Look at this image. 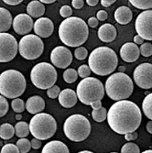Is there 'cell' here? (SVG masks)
<instances>
[{"label":"cell","instance_id":"11a10c76","mask_svg":"<svg viewBox=\"0 0 152 153\" xmlns=\"http://www.w3.org/2000/svg\"><path fill=\"white\" fill-rule=\"evenodd\" d=\"M118 70L121 72V73H124V71H125V67H123V66H120L119 68H118Z\"/></svg>","mask_w":152,"mask_h":153},{"label":"cell","instance_id":"d6986e66","mask_svg":"<svg viewBox=\"0 0 152 153\" xmlns=\"http://www.w3.org/2000/svg\"><path fill=\"white\" fill-rule=\"evenodd\" d=\"M116 29L114 25L110 23H105L102 25L98 30V38L105 43L112 42L116 38Z\"/></svg>","mask_w":152,"mask_h":153},{"label":"cell","instance_id":"8fae6325","mask_svg":"<svg viewBox=\"0 0 152 153\" xmlns=\"http://www.w3.org/2000/svg\"><path fill=\"white\" fill-rule=\"evenodd\" d=\"M19 46L16 38L7 32H0V62H11L16 57Z\"/></svg>","mask_w":152,"mask_h":153},{"label":"cell","instance_id":"74e56055","mask_svg":"<svg viewBox=\"0 0 152 153\" xmlns=\"http://www.w3.org/2000/svg\"><path fill=\"white\" fill-rule=\"evenodd\" d=\"M61 93V89L58 85H52L51 87L47 89V94L50 99H55L58 98V96Z\"/></svg>","mask_w":152,"mask_h":153},{"label":"cell","instance_id":"4316f807","mask_svg":"<svg viewBox=\"0 0 152 153\" xmlns=\"http://www.w3.org/2000/svg\"><path fill=\"white\" fill-rule=\"evenodd\" d=\"M142 110L144 115L150 120H152V93H149L146 95V97L142 103Z\"/></svg>","mask_w":152,"mask_h":153},{"label":"cell","instance_id":"2e32d148","mask_svg":"<svg viewBox=\"0 0 152 153\" xmlns=\"http://www.w3.org/2000/svg\"><path fill=\"white\" fill-rule=\"evenodd\" d=\"M33 30L36 35L40 38H49L54 31L53 22L49 18L40 17L34 23Z\"/></svg>","mask_w":152,"mask_h":153},{"label":"cell","instance_id":"f6af8a7d","mask_svg":"<svg viewBox=\"0 0 152 153\" xmlns=\"http://www.w3.org/2000/svg\"><path fill=\"white\" fill-rule=\"evenodd\" d=\"M137 133L136 131L134 132H129V133H127L125 134V138H126V140L128 141H131V140H135L136 138L137 137Z\"/></svg>","mask_w":152,"mask_h":153},{"label":"cell","instance_id":"4dcf8cb0","mask_svg":"<svg viewBox=\"0 0 152 153\" xmlns=\"http://www.w3.org/2000/svg\"><path fill=\"white\" fill-rule=\"evenodd\" d=\"M17 146L19 149V151L22 153H27L30 152L31 149V143L30 141L26 137H20L19 140L17 141Z\"/></svg>","mask_w":152,"mask_h":153},{"label":"cell","instance_id":"6da1fadb","mask_svg":"<svg viewBox=\"0 0 152 153\" xmlns=\"http://www.w3.org/2000/svg\"><path fill=\"white\" fill-rule=\"evenodd\" d=\"M107 122L111 129L120 135L134 132L142 121L140 108L129 100L116 101L107 112Z\"/></svg>","mask_w":152,"mask_h":153},{"label":"cell","instance_id":"b9f144b4","mask_svg":"<svg viewBox=\"0 0 152 153\" xmlns=\"http://www.w3.org/2000/svg\"><path fill=\"white\" fill-rule=\"evenodd\" d=\"M107 12L105 11V10H100L97 12V15H96V18H97L98 20L100 21H105V19H107Z\"/></svg>","mask_w":152,"mask_h":153},{"label":"cell","instance_id":"83f0119b","mask_svg":"<svg viewBox=\"0 0 152 153\" xmlns=\"http://www.w3.org/2000/svg\"><path fill=\"white\" fill-rule=\"evenodd\" d=\"M92 117L94 121L98 122V123L104 122L107 117V111L103 106H101L98 109H93Z\"/></svg>","mask_w":152,"mask_h":153},{"label":"cell","instance_id":"f5cc1de1","mask_svg":"<svg viewBox=\"0 0 152 153\" xmlns=\"http://www.w3.org/2000/svg\"><path fill=\"white\" fill-rule=\"evenodd\" d=\"M39 1L43 4H52L55 1H57V0H39Z\"/></svg>","mask_w":152,"mask_h":153},{"label":"cell","instance_id":"ee69618b","mask_svg":"<svg viewBox=\"0 0 152 153\" xmlns=\"http://www.w3.org/2000/svg\"><path fill=\"white\" fill-rule=\"evenodd\" d=\"M72 5L75 9H81L85 5V1L84 0H73Z\"/></svg>","mask_w":152,"mask_h":153},{"label":"cell","instance_id":"9f6ffc18","mask_svg":"<svg viewBox=\"0 0 152 153\" xmlns=\"http://www.w3.org/2000/svg\"><path fill=\"white\" fill-rule=\"evenodd\" d=\"M93 151H89V150H82V151H79V153H92Z\"/></svg>","mask_w":152,"mask_h":153},{"label":"cell","instance_id":"9a60e30c","mask_svg":"<svg viewBox=\"0 0 152 153\" xmlns=\"http://www.w3.org/2000/svg\"><path fill=\"white\" fill-rule=\"evenodd\" d=\"M34 26L32 18L29 14H19L13 19V30L19 35L29 34Z\"/></svg>","mask_w":152,"mask_h":153},{"label":"cell","instance_id":"ac0fdd59","mask_svg":"<svg viewBox=\"0 0 152 153\" xmlns=\"http://www.w3.org/2000/svg\"><path fill=\"white\" fill-rule=\"evenodd\" d=\"M58 100H59L60 105L62 107L72 108L76 105L78 101V97H77V94L75 91L70 88H66L61 91L58 96Z\"/></svg>","mask_w":152,"mask_h":153},{"label":"cell","instance_id":"ba28073f","mask_svg":"<svg viewBox=\"0 0 152 153\" xmlns=\"http://www.w3.org/2000/svg\"><path fill=\"white\" fill-rule=\"evenodd\" d=\"M30 131L31 135L40 140H49L57 130V122L48 113H38L30 121Z\"/></svg>","mask_w":152,"mask_h":153},{"label":"cell","instance_id":"f35d334b","mask_svg":"<svg viewBox=\"0 0 152 153\" xmlns=\"http://www.w3.org/2000/svg\"><path fill=\"white\" fill-rule=\"evenodd\" d=\"M77 73H78V75L81 78H85V77L90 76V74H91V69H90L89 65L84 64V65H81L78 68Z\"/></svg>","mask_w":152,"mask_h":153},{"label":"cell","instance_id":"d6a6232c","mask_svg":"<svg viewBox=\"0 0 152 153\" xmlns=\"http://www.w3.org/2000/svg\"><path fill=\"white\" fill-rule=\"evenodd\" d=\"M120 152H122V153H139L140 149H139V147L136 144H135L133 142H129L122 147Z\"/></svg>","mask_w":152,"mask_h":153},{"label":"cell","instance_id":"7bdbcfd3","mask_svg":"<svg viewBox=\"0 0 152 153\" xmlns=\"http://www.w3.org/2000/svg\"><path fill=\"white\" fill-rule=\"evenodd\" d=\"M30 143H31V148L34 149H39L41 147V140H39V138H36V137L32 138Z\"/></svg>","mask_w":152,"mask_h":153},{"label":"cell","instance_id":"7c38bea8","mask_svg":"<svg viewBox=\"0 0 152 153\" xmlns=\"http://www.w3.org/2000/svg\"><path fill=\"white\" fill-rule=\"evenodd\" d=\"M135 29L145 40H152V9H147L137 16Z\"/></svg>","mask_w":152,"mask_h":153},{"label":"cell","instance_id":"836d02e7","mask_svg":"<svg viewBox=\"0 0 152 153\" xmlns=\"http://www.w3.org/2000/svg\"><path fill=\"white\" fill-rule=\"evenodd\" d=\"M74 56L79 61H84L88 56V51L85 47L79 46L74 51Z\"/></svg>","mask_w":152,"mask_h":153},{"label":"cell","instance_id":"60d3db41","mask_svg":"<svg viewBox=\"0 0 152 153\" xmlns=\"http://www.w3.org/2000/svg\"><path fill=\"white\" fill-rule=\"evenodd\" d=\"M98 23H99V21H98L97 18H95V17L90 18V19H88V21H87L88 27H93V29H94V27H97V26H98Z\"/></svg>","mask_w":152,"mask_h":153},{"label":"cell","instance_id":"c3c4849f","mask_svg":"<svg viewBox=\"0 0 152 153\" xmlns=\"http://www.w3.org/2000/svg\"><path fill=\"white\" fill-rule=\"evenodd\" d=\"M133 40H134V43H136V44H142L143 42H144V39L142 38V37H140L139 34H137V35H136L134 38H133Z\"/></svg>","mask_w":152,"mask_h":153},{"label":"cell","instance_id":"e0dca14e","mask_svg":"<svg viewBox=\"0 0 152 153\" xmlns=\"http://www.w3.org/2000/svg\"><path fill=\"white\" fill-rule=\"evenodd\" d=\"M139 48L134 42H127L123 44V46L120 49V57L126 62H134L139 60Z\"/></svg>","mask_w":152,"mask_h":153},{"label":"cell","instance_id":"ffe728a7","mask_svg":"<svg viewBox=\"0 0 152 153\" xmlns=\"http://www.w3.org/2000/svg\"><path fill=\"white\" fill-rule=\"evenodd\" d=\"M25 107L29 113L35 115L42 112L45 108V101L39 95H33L27 100Z\"/></svg>","mask_w":152,"mask_h":153},{"label":"cell","instance_id":"cb8c5ba5","mask_svg":"<svg viewBox=\"0 0 152 153\" xmlns=\"http://www.w3.org/2000/svg\"><path fill=\"white\" fill-rule=\"evenodd\" d=\"M13 23L11 13L4 7H0V32L7 31Z\"/></svg>","mask_w":152,"mask_h":153},{"label":"cell","instance_id":"f546056e","mask_svg":"<svg viewBox=\"0 0 152 153\" xmlns=\"http://www.w3.org/2000/svg\"><path fill=\"white\" fill-rule=\"evenodd\" d=\"M78 73L75 69L69 68L66 69L63 73V80L67 83H73L77 79H78Z\"/></svg>","mask_w":152,"mask_h":153},{"label":"cell","instance_id":"8d00e7d4","mask_svg":"<svg viewBox=\"0 0 152 153\" xmlns=\"http://www.w3.org/2000/svg\"><path fill=\"white\" fill-rule=\"evenodd\" d=\"M0 152L1 153H19V149L17 146V144H11V143H7L4 146H2L1 149H0Z\"/></svg>","mask_w":152,"mask_h":153},{"label":"cell","instance_id":"484cf974","mask_svg":"<svg viewBox=\"0 0 152 153\" xmlns=\"http://www.w3.org/2000/svg\"><path fill=\"white\" fill-rule=\"evenodd\" d=\"M14 128H15V134L19 137H26L30 133V125L26 122H24V121L18 122Z\"/></svg>","mask_w":152,"mask_h":153},{"label":"cell","instance_id":"3957f363","mask_svg":"<svg viewBox=\"0 0 152 153\" xmlns=\"http://www.w3.org/2000/svg\"><path fill=\"white\" fill-rule=\"evenodd\" d=\"M117 63L118 58L116 51L105 46L95 48L88 57V65L91 72L100 76L113 74Z\"/></svg>","mask_w":152,"mask_h":153},{"label":"cell","instance_id":"d590c367","mask_svg":"<svg viewBox=\"0 0 152 153\" xmlns=\"http://www.w3.org/2000/svg\"><path fill=\"white\" fill-rule=\"evenodd\" d=\"M140 54L144 57H149L152 55V44L150 42H143L139 48Z\"/></svg>","mask_w":152,"mask_h":153},{"label":"cell","instance_id":"91938a15","mask_svg":"<svg viewBox=\"0 0 152 153\" xmlns=\"http://www.w3.org/2000/svg\"><path fill=\"white\" fill-rule=\"evenodd\" d=\"M149 94V92H148V91H147V92H145V94H146V95H147V94Z\"/></svg>","mask_w":152,"mask_h":153},{"label":"cell","instance_id":"8992f818","mask_svg":"<svg viewBox=\"0 0 152 153\" xmlns=\"http://www.w3.org/2000/svg\"><path fill=\"white\" fill-rule=\"evenodd\" d=\"M91 123L88 118L80 114H74L67 117L63 125L65 136L74 142L85 140L91 133Z\"/></svg>","mask_w":152,"mask_h":153},{"label":"cell","instance_id":"30bf717a","mask_svg":"<svg viewBox=\"0 0 152 153\" xmlns=\"http://www.w3.org/2000/svg\"><path fill=\"white\" fill-rule=\"evenodd\" d=\"M44 51V43L38 35L27 34L19 42V51L26 60H36L41 56Z\"/></svg>","mask_w":152,"mask_h":153},{"label":"cell","instance_id":"6f0895ef","mask_svg":"<svg viewBox=\"0 0 152 153\" xmlns=\"http://www.w3.org/2000/svg\"><path fill=\"white\" fill-rule=\"evenodd\" d=\"M143 153H152V149H147V150L143 151Z\"/></svg>","mask_w":152,"mask_h":153},{"label":"cell","instance_id":"680465c9","mask_svg":"<svg viewBox=\"0 0 152 153\" xmlns=\"http://www.w3.org/2000/svg\"><path fill=\"white\" fill-rule=\"evenodd\" d=\"M2 146H3V142L0 140V149H1V148H2Z\"/></svg>","mask_w":152,"mask_h":153},{"label":"cell","instance_id":"7dc6e473","mask_svg":"<svg viewBox=\"0 0 152 153\" xmlns=\"http://www.w3.org/2000/svg\"><path fill=\"white\" fill-rule=\"evenodd\" d=\"M116 0H101V4L105 7H108L111 5H113Z\"/></svg>","mask_w":152,"mask_h":153},{"label":"cell","instance_id":"d4e9b609","mask_svg":"<svg viewBox=\"0 0 152 153\" xmlns=\"http://www.w3.org/2000/svg\"><path fill=\"white\" fill-rule=\"evenodd\" d=\"M15 135V128L11 124L5 123L0 126V138L3 140H8Z\"/></svg>","mask_w":152,"mask_h":153},{"label":"cell","instance_id":"52a82bcc","mask_svg":"<svg viewBox=\"0 0 152 153\" xmlns=\"http://www.w3.org/2000/svg\"><path fill=\"white\" fill-rule=\"evenodd\" d=\"M105 91L102 82L91 76L82 78L76 88L78 100L86 105H90L94 101L102 100L105 96Z\"/></svg>","mask_w":152,"mask_h":153},{"label":"cell","instance_id":"603a6c76","mask_svg":"<svg viewBox=\"0 0 152 153\" xmlns=\"http://www.w3.org/2000/svg\"><path fill=\"white\" fill-rule=\"evenodd\" d=\"M42 153H69L68 147L62 141L52 140L48 142L42 149Z\"/></svg>","mask_w":152,"mask_h":153},{"label":"cell","instance_id":"bcb514c9","mask_svg":"<svg viewBox=\"0 0 152 153\" xmlns=\"http://www.w3.org/2000/svg\"><path fill=\"white\" fill-rule=\"evenodd\" d=\"M3 2L8 6H17L23 2V0H3Z\"/></svg>","mask_w":152,"mask_h":153},{"label":"cell","instance_id":"f1b7e54d","mask_svg":"<svg viewBox=\"0 0 152 153\" xmlns=\"http://www.w3.org/2000/svg\"><path fill=\"white\" fill-rule=\"evenodd\" d=\"M128 1L137 9L147 10L152 8V0H128Z\"/></svg>","mask_w":152,"mask_h":153},{"label":"cell","instance_id":"816d5d0a","mask_svg":"<svg viewBox=\"0 0 152 153\" xmlns=\"http://www.w3.org/2000/svg\"><path fill=\"white\" fill-rule=\"evenodd\" d=\"M146 128H147V131L150 134H152V120L148 121L147 123V126H146Z\"/></svg>","mask_w":152,"mask_h":153},{"label":"cell","instance_id":"e575fe53","mask_svg":"<svg viewBox=\"0 0 152 153\" xmlns=\"http://www.w3.org/2000/svg\"><path fill=\"white\" fill-rule=\"evenodd\" d=\"M8 102L6 99V97L4 95H0V117H2L7 115V111H8Z\"/></svg>","mask_w":152,"mask_h":153},{"label":"cell","instance_id":"7a4b0ae2","mask_svg":"<svg viewBox=\"0 0 152 153\" xmlns=\"http://www.w3.org/2000/svg\"><path fill=\"white\" fill-rule=\"evenodd\" d=\"M58 34L63 44L76 48L82 46L87 40L89 36L88 25L81 18L69 17L60 24Z\"/></svg>","mask_w":152,"mask_h":153},{"label":"cell","instance_id":"5bb4252c","mask_svg":"<svg viewBox=\"0 0 152 153\" xmlns=\"http://www.w3.org/2000/svg\"><path fill=\"white\" fill-rule=\"evenodd\" d=\"M50 62L55 67L66 69L73 62L72 51L64 46L55 47L50 52Z\"/></svg>","mask_w":152,"mask_h":153},{"label":"cell","instance_id":"7402d4cb","mask_svg":"<svg viewBox=\"0 0 152 153\" xmlns=\"http://www.w3.org/2000/svg\"><path fill=\"white\" fill-rule=\"evenodd\" d=\"M27 13L31 18L39 19L42 17L45 13V6L39 0H33L27 6Z\"/></svg>","mask_w":152,"mask_h":153},{"label":"cell","instance_id":"1f68e13d","mask_svg":"<svg viewBox=\"0 0 152 153\" xmlns=\"http://www.w3.org/2000/svg\"><path fill=\"white\" fill-rule=\"evenodd\" d=\"M11 107L13 109V111H15V112L18 114V113H22L23 111L25 110V103L22 99L19 98H14L11 102Z\"/></svg>","mask_w":152,"mask_h":153},{"label":"cell","instance_id":"4fadbf2b","mask_svg":"<svg viewBox=\"0 0 152 153\" xmlns=\"http://www.w3.org/2000/svg\"><path fill=\"white\" fill-rule=\"evenodd\" d=\"M133 79L136 85L142 89L152 88V64L144 62L136 67L133 73Z\"/></svg>","mask_w":152,"mask_h":153},{"label":"cell","instance_id":"44dd1931","mask_svg":"<svg viewBox=\"0 0 152 153\" xmlns=\"http://www.w3.org/2000/svg\"><path fill=\"white\" fill-rule=\"evenodd\" d=\"M132 18H133V13L131 9L127 6L119 7L115 11V19L118 24L126 25L132 20Z\"/></svg>","mask_w":152,"mask_h":153},{"label":"cell","instance_id":"5b68a950","mask_svg":"<svg viewBox=\"0 0 152 153\" xmlns=\"http://www.w3.org/2000/svg\"><path fill=\"white\" fill-rule=\"evenodd\" d=\"M26 87V78L20 72L10 69L0 74V94L6 98L19 97L25 92Z\"/></svg>","mask_w":152,"mask_h":153},{"label":"cell","instance_id":"277c9868","mask_svg":"<svg viewBox=\"0 0 152 153\" xmlns=\"http://www.w3.org/2000/svg\"><path fill=\"white\" fill-rule=\"evenodd\" d=\"M105 90L108 97L112 100L128 99L134 91V83L128 74L119 72L111 74L107 78Z\"/></svg>","mask_w":152,"mask_h":153},{"label":"cell","instance_id":"9c48e42d","mask_svg":"<svg viewBox=\"0 0 152 153\" xmlns=\"http://www.w3.org/2000/svg\"><path fill=\"white\" fill-rule=\"evenodd\" d=\"M57 71L54 66L48 62L36 64L30 72V80L37 88L47 90L57 82Z\"/></svg>","mask_w":152,"mask_h":153},{"label":"cell","instance_id":"db71d44e","mask_svg":"<svg viewBox=\"0 0 152 153\" xmlns=\"http://www.w3.org/2000/svg\"><path fill=\"white\" fill-rule=\"evenodd\" d=\"M21 118H22V116L19 115V113H18V115H16V119L17 120H20Z\"/></svg>","mask_w":152,"mask_h":153},{"label":"cell","instance_id":"681fc988","mask_svg":"<svg viewBox=\"0 0 152 153\" xmlns=\"http://www.w3.org/2000/svg\"><path fill=\"white\" fill-rule=\"evenodd\" d=\"M90 105L93 109H98L102 106V102H101V100H97V101H94V102L91 103Z\"/></svg>","mask_w":152,"mask_h":153},{"label":"cell","instance_id":"ab89813d","mask_svg":"<svg viewBox=\"0 0 152 153\" xmlns=\"http://www.w3.org/2000/svg\"><path fill=\"white\" fill-rule=\"evenodd\" d=\"M60 15L66 19V18H69V17H72L73 15V9L70 6H68V5H64L61 7L60 9Z\"/></svg>","mask_w":152,"mask_h":153},{"label":"cell","instance_id":"f907efd6","mask_svg":"<svg viewBox=\"0 0 152 153\" xmlns=\"http://www.w3.org/2000/svg\"><path fill=\"white\" fill-rule=\"evenodd\" d=\"M98 2H99V0H86L87 5H89L90 7H95L98 4Z\"/></svg>","mask_w":152,"mask_h":153}]
</instances>
